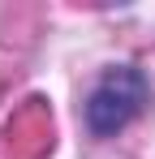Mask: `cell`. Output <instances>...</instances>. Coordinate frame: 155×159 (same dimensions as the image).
<instances>
[{
    "label": "cell",
    "mask_w": 155,
    "mask_h": 159,
    "mask_svg": "<svg viewBox=\"0 0 155 159\" xmlns=\"http://www.w3.org/2000/svg\"><path fill=\"white\" fill-rule=\"evenodd\" d=\"M147 99H151V86L138 69H112L86 99V125H91V133L108 138V133L125 129L147 107Z\"/></svg>",
    "instance_id": "obj_1"
},
{
    "label": "cell",
    "mask_w": 155,
    "mask_h": 159,
    "mask_svg": "<svg viewBox=\"0 0 155 159\" xmlns=\"http://www.w3.org/2000/svg\"><path fill=\"white\" fill-rule=\"evenodd\" d=\"M4 151L9 159H43L52 151V107L43 99H26L9 129H4Z\"/></svg>",
    "instance_id": "obj_2"
}]
</instances>
